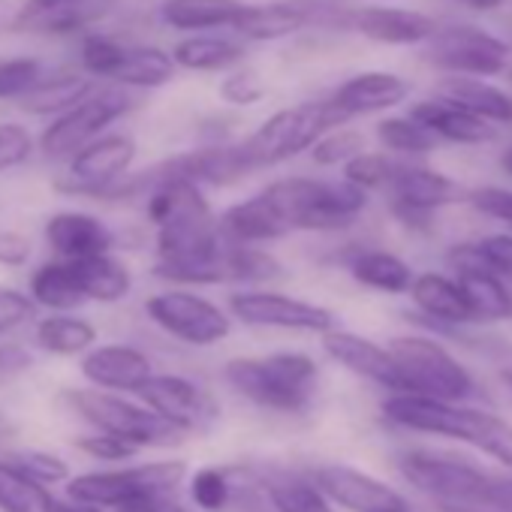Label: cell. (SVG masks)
Here are the masks:
<instances>
[{
  "instance_id": "6da1fadb",
  "label": "cell",
  "mask_w": 512,
  "mask_h": 512,
  "mask_svg": "<svg viewBox=\"0 0 512 512\" xmlns=\"http://www.w3.org/2000/svg\"><path fill=\"white\" fill-rule=\"evenodd\" d=\"M226 386L250 401L253 407L278 413V416H302L311 410L320 389V368L308 353L287 350L269 356H238L223 365Z\"/></svg>"
},
{
  "instance_id": "7a4b0ae2",
  "label": "cell",
  "mask_w": 512,
  "mask_h": 512,
  "mask_svg": "<svg viewBox=\"0 0 512 512\" xmlns=\"http://www.w3.org/2000/svg\"><path fill=\"white\" fill-rule=\"evenodd\" d=\"M383 416L407 431L464 440L512 470V425L500 416L422 395H389L383 401Z\"/></svg>"
},
{
  "instance_id": "3957f363",
  "label": "cell",
  "mask_w": 512,
  "mask_h": 512,
  "mask_svg": "<svg viewBox=\"0 0 512 512\" xmlns=\"http://www.w3.org/2000/svg\"><path fill=\"white\" fill-rule=\"evenodd\" d=\"M290 232H335L350 226L368 205V193L347 181L281 178L260 190Z\"/></svg>"
},
{
  "instance_id": "277c9868",
  "label": "cell",
  "mask_w": 512,
  "mask_h": 512,
  "mask_svg": "<svg viewBox=\"0 0 512 512\" xmlns=\"http://www.w3.org/2000/svg\"><path fill=\"white\" fill-rule=\"evenodd\" d=\"M187 479V464L172 461H142V464H121L109 470H88L70 476L67 500L91 503L100 509H124L154 497H175V491Z\"/></svg>"
},
{
  "instance_id": "5b68a950",
  "label": "cell",
  "mask_w": 512,
  "mask_h": 512,
  "mask_svg": "<svg viewBox=\"0 0 512 512\" xmlns=\"http://www.w3.org/2000/svg\"><path fill=\"white\" fill-rule=\"evenodd\" d=\"M67 407L94 431L112 434L130 446L142 449H166L184 440L178 428L163 422L154 410H148L139 401H130L127 395L100 392V389H67L64 392Z\"/></svg>"
},
{
  "instance_id": "8992f818",
  "label": "cell",
  "mask_w": 512,
  "mask_h": 512,
  "mask_svg": "<svg viewBox=\"0 0 512 512\" xmlns=\"http://www.w3.org/2000/svg\"><path fill=\"white\" fill-rule=\"evenodd\" d=\"M347 124V115L332 106V100L302 103L275 112L256 127L241 145L253 163V169L278 166L284 160L299 157L302 151H311L326 133Z\"/></svg>"
},
{
  "instance_id": "52a82bcc",
  "label": "cell",
  "mask_w": 512,
  "mask_h": 512,
  "mask_svg": "<svg viewBox=\"0 0 512 512\" xmlns=\"http://www.w3.org/2000/svg\"><path fill=\"white\" fill-rule=\"evenodd\" d=\"M389 356L398 365L404 395H422L437 401H461L473 392V380L467 368L437 341L404 335L389 341Z\"/></svg>"
},
{
  "instance_id": "ba28073f",
  "label": "cell",
  "mask_w": 512,
  "mask_h": 512,
  "mask_svg": "<svg viewBox=\"0 0 512 512\" xmlns=\"http://www.w3.org/2000/svg\"><path fill=\"white\" fill-rule=\"evenodd\" d=\"M148 320L184 347L208 350L232 335V317L226 308L196 290L169 287L145 299Z\"/></svg>"
},
{
  "instance_id": "9c48e42d",
  "label": "cell",
  "mask_w": 512,
  "mask_h": 512,
  "mask_svg": "<svg viewBox=\"0 0 512 512\" xmlns=\"http://www.w3.org/2000/svg\"><path fill=\"white\" fill-rule=\"evenodd\" d=\"M398 470L413 488H419L440 506L482 509V497L491 485V473L461 458H446L422 449H410L398 455Z\"/></svg>"
},
{
  "instance_id": "30bf717a",
  "label": "cell",
  "mask_w": 512,
  "mask_h": 512,
  "mask_svg": "<svg viewBox=\"0 0 512 512\" xmlns=\"http://www.w3.org/2000/svg\"><path fill=\"white\" fill-rule=\"evenodd\" d=\"M229 317L253 329H278L302 335H326L335 329V314L323 305L278 293L272 287L235 290L229 296Z\"/></svg>"
},
{
  "instance_id": "8fae6325",
  "label": "cell",
  "mask_w": 512,
  "mask_h": 512,
  "mask_svg": "<svg viewBox=\"0 0 512 512\" xmlns=\"http://www.w3.org/2000/svg\"><path fill=\"white\" fill-rule=\"evenodd\" d=\"M130 106L133 100L124 94V88H94V94L76 109L52 118V124L40 136V151L49 160H70L88 142L100 139L118 118H124Z\"/></svg>"
},
{
  "instance_id": "7c38bea8",
  "label": "cell",
  "mask_w": 512,
  "mask_h": 512,
  "mask_svg": "<svg viewBox=\"0 0 512 512\" xmlns=\"http://www.w3.org/2000/svg\"><path fill=\"white\" fill-rule=\"evenodd\" d=\"M136 139L127 133H103L100 139L88 142L82 151H76L67 160V172L55 178V190L67 196H88L103 199V193L130 175V166L136 160Z\"/></svg>"
},
{
  "instance_id": "4fadbf2b",
  "label": "cell",
  "mask_w": 512,
  "mask_h": 512,
  "mask_svg": "<svg viewBox=\"0 0 512 512\" xmlns=\"http://www.w3.org/2000/svg\"><path fill=\"white\" fill-rule=\"evenodd\" d=\"M428 61L440 70H449L455 76H497L509 64V43L488 34L476 25H452L446 31L437 28V34L428 40L425 49Z\"/></svg>"
},
{
  "instance_id": "5bb4252c",
  "label": "cell",
  "mask_w": 512,
  "mask_h": 512,
  "mask_svg": "<svg viewBox=\"0 0 512 512\" xmlns=\"http://www.w3.org/2000/svg\"><path fill=\"white\" fill-rule=\"evenodd\" d=\"M139 404L154 410L163 422L178 428L184 437L208 431L220 416V407L211 398V392H205L199 383L181 374H154L139 389Z\"/></svg>"
},
{
  "instance_id": "9a60e30c",
  "label": "cell",
  "mask_w": 512,
  "mask_h": 512,
  "mask_svg": "<svg viewBox=\"0 0 512 512\" xmlns=\"http://www.w3.org/2000/svg\"><path fill=\"white\" fill-rule=\"evenodd\" d=\"M386 190L392 196L395 217L413 229H425L437 208L467 199V193L455 181L416 163H395V172Z\"/></svg>"
},
{
  "instance_id": "2e32d148",
  "label": "cell",
  "mask_w": 512,
  "mask_h": 512,
  "mask_svg": "<svg viewBox=\"0 0 512 512\" xmlns=\"http://www.w3.org/2000/svg\"><path fill=\"white\" fill-rule=\"evenodd\" d=\"M311 479L326 494V500L332 506H341L350 512H392L407 503L383 479H377L365 470L347 467V464H323V467L311 470Z\"/></svg>"
},
{
  "instance_id": "e0dca14e",
  "label": "cell",
  "mask_w": 512,
  "mask_h": 512,
  "mask_svg": "<svg viewBox=\"0 0 512 512\" xmlns=\"http://www.w3.org/2000/svg\"><path fill=\"white\" fill-rule=\"evenodd\" d=\"M79 371L91 389L115 395H139V389L157 374L151 356L133 344H97L82 356Z\"/></svg>"
},
{
  "instance_id": "ac0fdd59",
  "label": "cell",
  "mask_w": 512,
  "mask_h": 512,
  "mask_svg": "<svg viewBox=\"0 0 512 512\" xmlns=\"http://www.w3.org/2000/svg\"><path fill=\"white\" fill-rule=\"evenodd\" d=\"M43 238L55 260L79 263L91 260V256H103L115 250V232L88 211H58L46 220Z\"/></svg>"
},
{
  "instance_id": "d6986e66",
  "label": "cell",
  "mask_w": 512,
  "mask_h": 512,
  "mask_svg": "<svg viewBox=\"0 0 512 512\" xmlns=\"http://www.w3.org/2000/svg\"><path fill=\"white\" fill-rule=\"evenodd\" d=\"M166 175L172 178H184L193 181L196 187L211 184V187H229L241 178H247L253 169L244 145H208V148H196L178 157H169L163 163H157Z\"/></svg>"
},
{
  "instance_id": "ffe728a7",
  "label": "cell",
  "mask_w": 512,
  "mask_h": 512,
  "mask_svg": "<svg viewBox=\"0 0 512 512\" xmlns=\"http://www.w3.org/2000/svg\"><path fill=\"white\" fill-rule=\"evenodd\" d=\"M323 350L332 362H338L341 368L389 389V395H404V383L398 374L395 359L389 356L386 347L356 335V332H344V329H332L323 335Z\"/></svg>"
},
{
  "instance_id": "44dd1931",
  "label": "cell",
  "mask_w": 512,
  "mask_h": 512,
  "mask_svg": "<svg viewBox=\"0 0 512 512\" xmlns=\"http://www.w3.org/2000/svg\"><path fill=\"white\" fill-rule=\"evenodd\" d=\"M217 232L226 244H250V247H266L290 235V229L284 226V220L275 214V208L263 193L229 205L217 217Z\"/></svg>"
},
{
  "instance_id": "7402d4cb",
  "label": "cell",
  "mask_w": 512,
  "mask_h": 512,
  "mask_svg": "<svg viewBox=\"0 0 512 512\" xmlns=\"http://www.w3.org/2000/svg\"><path fill=\"white\" fill-rule=\"evenodd\" d=\"M350 25L383 46H419L437 34V22L416 10H395V7H368L350 16Z\"/></svg>"
},
{
  "instance_id": "603a6c76",
  "label": "cell",
  "mask_w": 512,
  "mask_h": 512,
  "mask_svg": "<svg viewBox=\"0 0 512 512\" xmlns=\"http://www.w3.org/2000/svg\"><path fill=\"white\" fill-rule=\"evenodd\" d=\"M407 94H410V85L395 73H359V76L347 79L329 100L350 121L356 115L395 109L398 103L407 100Z\"/></svg>"
},
{
  "instance_id": "cb8c5ba5",
  "label": "cell",
  "mask_w": 512,
  "mask_h": 512,
  "mask_svg": "<svg viewBox=\"0 0 512 512\" xmlns=\"http://www.w3.org/2000/svg\"><path fill=\"white\" fill-rule=\"evenodd\" d=\"M410 118L416 124H422L428 133H434L437 139H446V142H458V145H479V142H491L497 136L494 124L446 103V100H425V103H416L410 109Z\"/></svg>"
},
{
  "instance_id": "d4e9b609",
  "label": "cell",
  "mask_w": 512,
  "mask_h": 512,
  "mask_svg": "<svg viewBox=\"0 0 512 512\" xmlns=\"http://www.w3.org/2000/svg\"><path fill=\"white\" fill-rule=\"evenodd\" d=\"M70 266L76 272V281H79L85 302L115 305L133 293V272L124 260H118L115 253L91 256V260H79Z\"/></svg>"
},
{
  "instance_id": "484cf974",
  "label": "cell",
  "mask_w": 512,
  "mask_h": 512,
  "mask_svg": "<svg viewBox=\"0 0 512 512\" xmlns=\"http://www.w3.org/2000/svg\"><path fill=\"white\" fill-rule=\"evenodd\" d=\"M440 100L488 121V124H512V97L482 79L449 76L440 82Z\"/></svg>"
},
{
  "instance_id": "4316f807",
  "label": "cell",
  "mask_w": 512,
  "mask_h": 512,
  "mask_svg": "<svg viewBox=\"0 0 512 512\" xmlns=\"http://www.w3.org/2000/svg\"><path fill=\"white\" fill-rule=\"evenodd\" d=\"M100 341V332L91 320L76 317V314H49L34 323V344L37 350L58 356V359H73L85 356L94 350Z\"/></svg>"
},
{
  "instance_id": "83f0119b",
  "label": "cell",
  "mask_w": 512,
  "mask_h": 512,
  "mask_svg": "<svg viewBox=\"0 0 512 512\" xmlns=\"http://www.w3.org/2000/svg\"><path fill=\"white\" fill-rule=\"evenodd\" d=\"M260 482L269 512H332V503L311 476L290 470H260Z\"/></svg>"
},
{
  "instance_id": "f1b7e54d",
  "label": "cell",
  "mask_w": 512,
  "mask_h": 512,
  "mask_svg": "<svg viewBox=\"0 0 512 512\" xmlns=\"http://www.w3.org/2000/svg\"><path fill=\"white\" fill-rule=\"evenodd\" d=\"M284 278V266L269 247L226 244L223 247V284L238 290H260Z\"/></svg>"
},
{
  "instance_id": "f546056e",
  "label": "cell",
  "mask_w": 512,
  "mask_h": 512,
  "mask_svg": "<svg viewBox=\"0 0 512 512\" xmlns=\"http://www.w3.org/2000/svg\"><path fill=\"white\" fill-rule=\"evenodd\" d=\"M31 302L40 308H46L49 314H76L85 302L76 272L70 263L64 260H49L43 263L34 275H31V287H28Z\"/></svg>"
},
{
  "instance_id": "4dcf8cb0",
  "label": "cell",
  "mask_w": 512,
  "mask_h": 512,
  "mask_svg": "<svg viewBox=\"0 0 512 512\" xmlns=\"http://www.w3.org/2000/svg\"><path fill=\"white\" fill-rule=\"evenodd\" d=\"M247 4L241 0H163L160 16L175 31L232 28Z\"/></svg>"
},
{
  "instance_id": "1f68e13d",
  "label": "cell",
  "mask_w": 512,
  "mask_h": 512,
  "mask_svg": "<svg viewBox=\"0 0 512 512\" xmlns=\"http://www.w3.org/2000/svg\"><path fill=\"white\" fill-rule=\"evenodd\" d=\"M305 25V10L299 7V0H290V4H247L232 31L247 40H281L293 37Z\"/></svg>"
},
{
  "instance_id": "d6a6232c",
  "label": "cell",
  "mask_w": 512,
  "mask_h": 512,
  "mask_svg": "<svg viewBox=\"0 0 512 512\" xmlns=\"http://www.w3.org/2000/svg\"><path fill=\"white\" fill-rule=\"evenodd\" d=\"M347 269L362 287L377 290V293H389V296L407 293L413 284L410 266L386 250H356L347 260Z\"/></svg>"
},
{
  "instance_id": "836d02e7",
  "label": "cell",
  "mask_w": 512,
  "mask_h": 512,
  "mask_svg": "<svg viewBox=\"0 0 512 512\" xmlns=\"http://www.w3.org/2000/svg\"><path fill=\"white\" fill-rule=\"evenodd\" d=\"M410 296L416 308L440 323H470V308L461 287L443 275H419L410 284Z\"/></svg>"
},
{
  "instance_id": "e575fe53",
  "label": "cell",
  "mask_w": 512,
  "mask_h": 512,
  "mask_svg": "<svg viewBox=\"0 0 512 512\" xmlns=\"http://www.w3.org/2000/svg\"><path fill=\"white\" fill-rule=\"evenodd\" d=\"M91 94H94V85L85 76L61 73V76H52V79H40V85L28 97H22L19 103L31 115H52V118H58V115L76 109Z\"/></svg>"
},
{
  "instance_id": "d590c367",
  "label": "cell",
  "mask_w": 512,
  "mask_h": 512,
  "mask_svg": "<svg viewBox=\"0 0 512 512\" xmlns=\"http://www.w3.org/2000/svg\"><path fill=\"white\" fill-rule=\"evenodd\" d=\"M455 284L461 287L470 317L473 320H506L512 317V293L503 281L485 269H464L458 272Z\"/></svg>"
},
{
  "instance_id": "8d00e7d4",
  "label": "cell",
  "mask_w": 512,
  "mask_h": 512,
  "mask_svg": "<svg viewBox=\"0 0 512 512\" xmlns=\"http://www.w3.org/2000/svg\"><path fill=\"white\" fill-rule=\"evenodd\" d=\"M0 512H58V497L10 458H0Z\"/></svg>"
},
{
  "instance_id": "74e56055",
  "label": "cell",
  "mask_w": 512,
  "mask_h": 512,
  "mask_svg": "<svg viewBox=\"0 0 512 512\" xmlns=\"http://www.w3.org/2000/svg\"><path fill=\"white\" fill-rule=\"evenodd\" d=\"M244 58V46L235 40H217V37H193L181 40L172 52L175 67L196 70V73H217L229 70Z\"/></svg>"
},
{
  "instance_id": "f35d334b",
  "label": "cell",
  "mask_w": 512,
  "mask_h": 512,
  "mask_svg": "<svg viewBox=\"0 0 512 512\" xmlns=\"http://www.w3.org/2000/svg\"><path fill=\"white\" fill-rule=\"evenodd\" d=\"M175 73V61L172 55L154 49V46H136L124 52V61L118 67V73L112 76V82L124 85V88H160L172 79Z\"/></svg>"
},
{
  "instance_id": "ab89813d",
  "label": "cell",
  "mask_w": 512,
  "mask_h": 512,
  "mask_svg": "<svg viewBox=\"0 0 512 512\" xmlns=\"http://www.w3.org/2000/svg\"><path fill=\"white\" fill-rule=\"evenodd\" d=\"M455 272L485 269L491 275H512V235H488L476 244H461L449 253Z\"/></svg>"
},
{
  "instance_id": "60d3db41",
  "label": "cell",
  "mask_w": 512,
  "mask_h": 512,
  "mask_svg": "<svg viewBox=\"0 0 512 512\" xmlns=\"http://www.w3.org/2000/svg\"><path fill=\"white\" fill-rule=\"evenodd\" d=\"M187 494L202 512H226L232 506V473L229 467H199L184 479Z\"/></svg>"
},
{
  "instance_id": "b9f144b4",
  "label": "cell",
  "mask_w": 512,
  "mask_h": 512,
  "mask_svg": "<svg viewBox=\"0 0 512 512\" xmlns=\"http://www.w3.org/2000/svg\"><path fill=\"white\" fill-rule=\"evenodd\" d=\"M377 136L389 151L398 154H428L440 145L434 133H428L422 124H416L410 115L407 118H383L377 124Z\"/></svg>"
},
{
  "instance_id": "7bdbcfd3",
  "label": "cell",
  "mask_w": 512,
  "mask_h": 512,
  "mask_svg": "<svg viewBox=\"0 0 512 512\" xmlns=\"http://www.w3.org/2000/svg\"><path fill=\"white\" fill-rule=\"evenodd\" d=\"M392 172H395V160H389L386 154H371V151H362L359 157L344 163V181L359 187L362 193L389 187Z\"/></svg>"
},
{
  "instance_id": "ee69618b",
  "label": "cell",
  "mask_w": 512,
  "mask_h": 512,
  "mask_svg": "<svg viewBox=\"0 0 512 512\" xmlns=\"http://www.w3.org/2000/svg\"><path fill=\"white\" fill-rule=\"evenodd\" d=\"M43 79V64L37 58H7L0 61V100H22Z\"/></svg>"
},
{
  "instance_id": "f6af8a7d",
  "label": "cell",
  "mask_w": 512,
  "mask_h": 512,
  "mask_svg": "<svg viewBox=\"0 0 512 512\" xmlns=\"http://www.w3.org/2000/svg\"><path fill=\"white\" fill-rule=\"evenodd\" d=\"M10 461L25 470L31 479H37L40 485H61V482H70V464L55 455V452H46V449H22L16 455H10Z\"/></svg>"
},
{
  "instance_id": "bcb514c9",
  "label": "cell",
  "mask_w": 512,
  "mask_h": 512,
  "mask_svg": "<svg viewBox=\"0 0 512 512\" xmlns=\"http://www.w3.org/2000/svg\"><path fill=\"white\" fill-rule=\"evenodd\" d=\"M124 52L127 46H121L118 40L112 37H85L82 40V49H79V58H82V67L91 73V76H100V79H112L124 61Z\"/></svg>"
},
{
  "instance_id": "7dc6e473",
  "label": "cell",
  "mask_w": 512,
  "mask_h": 512,
  "mask_svg": "<svg viewBox=\"0 0 512 512\" xmlns=\"http://www.w3.org/2000/svg\"><path fill=\"white\" fill-rule=\"evenodd\" d=\"M365 151V136L356 133V130H332L326 133L314 148H311V157L317 166H344L350 163L353 157H359Z\"/></svg>"
},
{
  "instance_id": "c3c4849f",
  "label": "cell",
  "mask_w": 512,
  "mask_h": 512,
  "mask_svg": "<svg viewBox=\"0 0 512 512\" xmlns=\"http://www.w3.org/2000/svg\"><path fill=\"white\" fill-rule=\"evenodd\" d=\"M31 154H34V136L28 127H22L16 121L0 124V175L25 166L31 160Z\"/></svg>"
},
{
  "instance_id": "681fc988",
  "label": "cell",
  "mask_w": 512,
  "mask_h": 512,
  "mask_svg": "<svg viewBox=\"0 0 512 512\" xmlns=\"http://www.w3.org/2000/svg\"><path fill=\"white\" fill-rule=\"evenodd\" d=\"M266 97V82L260 79V73L250 70V67H241V70H232L223 82H220V100L229 103V106H256Z\"/></svg>"
},
{
  "instance_id": "f907efd6",
  "label": "cell",
  "mask_w": 512,
  "mask_h": 512,
  "mask_svg": "<svg viewBox=\"0 0 512 512\" xmlns=\"http://www.w3.org/2000/svg\"><path fill=\"white\" fill-rule=\"evenodd\" d=\"M82 455L94 458V461H103V464H124V461H133L139 455L136 446L112 437V434H100V431H91L85 437H76L73 443Z\"/></svg>"
},
{
  "instance_id": "816d5d0a",
  "label": "cell",
  "mask_w": 512,
  "mask_h": 512,
  "mask_svg": "<svg viewBox=\"0 0 512 512\" xmlns=\"http://www.w3.org/2000/svg\"><path fill=\"white\" fill-rule=\"evenodd\" d=\"M37 320V305L28 293L0 284V335H13Z\"/></svg>"
},
{
  "instance_id": "f5cc1de1",
  "label": "cell",
  "mask_w": 512,
  "mask_h": 512,
  "mask_svg": "<svg viewBox=\"0 0 512 512\" xmlns=\"http://www.w3.org/2000/svg\"><path fill=\"white\" fill-rule=\"evenodd\" d=\"M467 199L488 217L503 220L512 229V190H500V187H482L467 193Z\"/></svg>"
},
{
  "instance_id": "db71d44e",
  "label": "cell",
  "mask_w": 512,
  "mask_h": 512,
  "mask_svg": "<svg viewBox=\"0 0 512 512\" xmlns=\"http://www.w3.org/2000/svg\"><path fill=\"white\" fill-rule=\"evenodd\" d=\"M31 238L16 229H0V266L4 269H22L31 260Z\"/></svg>"
},
{
  "instance_id": "11a10c76",
  "label": "cell",
  "mask_w": 512,
  "mask_h": 512,
  "mask_svg": "<svg viewBox=\"0 0 512 512\" xmlns=\"http://www.w3.org/2000/svg\"><path fill=\"white\" fill-rule=\"evenodd\" d=\"M34 365V356L22 344H0V380L25 374Z\"/></svg>"
},
{
  "instance_id": "9f6ffc18",
  "label": "cell",
  "mask_w": 512,
  "mask_h": 512,
  "mask_svg": "<svg viewBox=\"0 0 512 512\" xmlns=\"http://www.w3.org/2000/svg\"><path fill=\"white\" fill-rule=\"evenodd\" d=\"M479 512H512V479L491 476V485L482 497Z\"/></svg>"
},
{
  "instance_id": "6f0895ef",
  "label": "cell",
  "mask_w": 512,
  "mask_h": 512,
  "mask_svg": "<svg viewBox=\"0 0 512 512\" xmlns=\"http://www.w3.org/2000/svg\"><path fill=\"white\" fill-rule=\"evenodd\" d=\"M58 512H106L100 506H91V503H79V500H58Z\"/></svg>"
},
{
  "instance_id": "680465c9",
  "label": "cell",
  "mask_w": 512,
  "mask_h": 512,
  "mask_svg": "<svg viewBox=\"0 0 512 512\" xmlns=\"http://www.w3.org/2000/svg\"><path fill=\"white\" fill-rule=\"evenodd\" d=\"M464 7H470V10H479V13H491V10H497L503 0H461Z\"/></svg>"
},
{
  "instance_id": "91938a15",
  "label": "cell",
  "mask_w": 512,
  "mask_h": 512,
  "mask_svg": "<svg viewBox=\"0 0 512 512\" xmlns=\"http://www.w3.org/2000/svg\"><path fill=\"white\" fill-rule=\"evenodd\" d=\"M500 163H503V172H506V175H512V148L503 154V160H500Z\"/></svg>"
},
{
  "instance_id": "94428289",
  "label": "cell",
  "mask_w": 512,
  "mask_h": 512,
  "mask_svg": "<svg viewBox=\"0 0 512 512\" xmlns=\"http://www.w3.org/2000/svg\"><path fill=\"white\" fill-rule=\"evenodd\" d=\"M392 512H413V509H410V506H407V503H404V506H401V509H392Z\"/></svg>"
},
{
  "instance_id": "6125c7cd",
  "label": "cell",
  "mask_w": 512,
  "mask_h": 512,
  "mask_svg": "<svg viewBox=\"0 0 512 512\" xmlns=\"http://www.w3.org/2000/svg\"><path fill=\"white\" fill-rule=\"evenodd\" d=\"M503 380H506V386H509V392H512V374H506Z\"/></svg>"
},
{
  "instance_id": "be15d7a7",
  "label": "cell",
  "mask_w": 512,
  "mask_h": 512,
  "mask_svg": "<svg viewBox=\"0 0 512 512\" xmlns=\"http://www.w3.org/2000/svg\"><path fill=\"white\" fill-rule=\"evenodd\" d=\"M509 28H512V25H509ZM509 52H512V43H509Z\"/></svg>"
}]
</instances>
